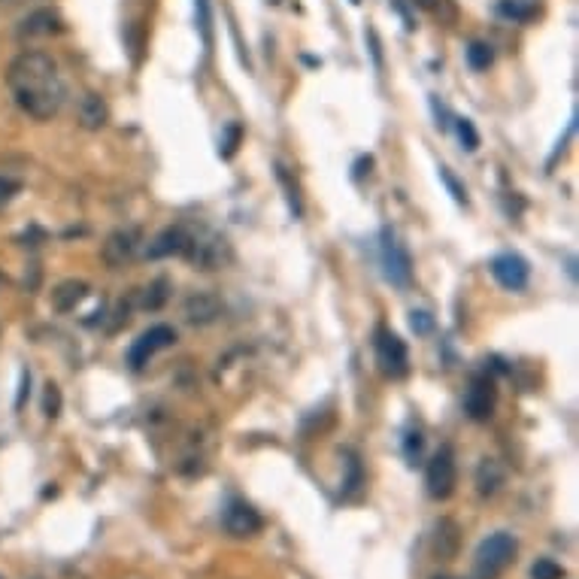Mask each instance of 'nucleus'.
Here are the masks:
<instances>
[{"instance_id": "9d476101", "label": "nucleus", "mask_w": 579, "mask_h": 579, "mask_svg": "<svg viewBox=\"0 0 579 579\" xmlns=\"http://www.w3.org/2000/svg\"><path fill=\"white\" fill-rule=\"evenodd\" d=\"M492 276L504 285V289L522 291L527 280H531V267H527V261L522 258V255L507 252V255H497V258L492 261Z\"/></svg>"}, {"instance_id": "c756f323", "label": "nucleus", "mask_w": 579, "mask_h": 579, "mask_svg": "<svg viewBox=\"0 0 579 579\" xmlns=\"http://www.w3.org/2000/svg\"><path fill=\"white\" fill-rule=\"evenodd\" d=\"M437 579H452V576H437Z\"/></svg>"}, {"instance_id": "0eeeda50", "label": "nucleus", "mask_w": 579, "mask_h": 579, "mask_svg": "<svg viewBox=\"0 0 579 579\" xmlns=\"http://www.w3.org/2000/svg\"><path fill=\"white\" fill-rule=\"evenodd\" d=\"M377 358H379V364H383V370L388 373V377H394V379L407 377L409 352H407V343L401 340L398 334L385 331V328L377 334Z\"/></svg>"}, {"instance_id": "7ed1b4c3", "label": "nucleus", "mask_w": 579, "mask_h": 579, "mask_svg": "<svg viewBox=\"0 0 579 579\" xmlns=\"http://www.w3.org/2000/svg\"><path fill=\"white\" fill-rule=\"evenodd\" d=\"M143 249V231L140 228H119L113 231L100 246V258L109 270H122L128 264H134V258Z\"/></svg>"}, {"instance_id": "aec40b11", "label": "nucleus", "mask_w": 579, "mask_h": 579, "mask_svg": "<svg viewBox=\"0 0 579 579\" xmlns=\"http://www.w3.org/2000/svg\"><path fill=\"white\" fill-rule=\"evenodd\" d=\"M492 61H495V52H492V46L488 43H471L467 46V64H471L473 70H488L492 67Z\"/></svg>"}, {"instance_id": "6ab92c4d", "label": "nucleus", "mask_w": 579, "mask_h": 579, "mask_svg": "<svg viewBox=\"0 0 579 579\" xmlns=\"http://www.w3.org/2000/svg\"><path fill=\"white\" fill-rule=\"evenodd\" d=\"M167 297H171V282H167V280H155V282L149 285V289H143L140 306H143V310H161Z\"/></svg>"}, {"instance_id": "9b49d317", "label": "nucleus", "mask_w": 579, "mask_h": 579, "mask_svg": "<svg viewBox=\"0 0 579 579\" xmlns=\"http://www.w3.org/2000/svg\"><path fill=\"white\" fill-rule=\"evenodd\" d=\"M182 313H186V319L192 321V325H212L218 316L225 313V304L218 300V295H212V291H194V295L186 297V306H182Z\"/></svg>"}, {"instance_id": "393cba45", "label": "nucleus", "mask_w": 579, "mask_h": 579, "mask_svg": "<svg viewBox=\"0 0 579 579\" xmlns=\"http://www.w3.org/2000/svg\"><path fill=\"white\" fill-rule=\"evenodd\" d=\"M276 179H280V182H282V188H285V192H289L285 197H289V203H291V210H295V216H300V212H304V207H300L297 186H291V179H289V173H285V167H282V164L276 167Z\"/></svg>"}, {"instance_id": "dca6fc26", "label": "nucleus", "mask_w": 579, "mask_h": 579, "mask_svg": "<svg viewBox=\"0 0 579 579\" xmlns=\"http://www.w3.org/2000/svg\"><path fill=\"white\" fill-rule=\"evenodd\" d=\"M458 546H461L458 525L452 522V519H440V525L434 531V555H437V559H443V561H449V559H456Z\"/></svg>"}, {"instance_id": "f03ea898", "label": "nucleus", "mask_w": 579, "mask_h": 579, "mask_svg": "<svg viewBox=\"0 0 579 579\" xmlns=\"http://www.w3.org/2000/svg\"><path fill=\"white\" fill-rule=\"evenodd\" d=\"M516 540L510 534L497 531L492 537H486L476 549V559H473V576L476 579H497L504 570L510 567L512 559H516Z\"/></svg>"}, {"instance_id": "a878e982", "label": "nucleus", "mask_w": 579, "mask_h": 579, "mask_svg": "<svg viewBox=\"0 0 579 579\" xmlns=\"http://www.w3.org/2000/svg\"><path fill=\"white\" fill-rule=\"evenodd\" d=\"M501 12H504V16H510V19H531L534 6H522V4H516V0H504Z\"/></svg>"}, {"instance_id": "c85d7f7f", "label": "nucleus", "mask_w": 579, "mask_h": 579, "mask_svg": "<svg viewBox=\"0 0 579 579\" xmlns=\"http://www.w3.org/2000/svg\"><path fill=\"white\" fill-rule=\"evenodd\" d=\"M409 321H413V328L419 334H428L431 331V316H428V313H413V319H409Z\"/></svg>"}, {"instance_id": "f8f14e48", "label": "nucleus", "mask_w": 579, "mask_h": 579, "mask_svg": "<svg viewBox=\"0 0 579 579\" xmlns=\"http://www.w3.org/2000/svg\"><path fill=\"white\" fill-rule=\"evenodd\" d=\"M225 531L231 537H252L261 531V516L255 507H249L246 501H231L225 510Z\"/></svg>"}, {"instance_id": "20e7f679", "label": "nucleus", "mask_w": 579, "mask_h": 579, "mask_svg": "<svg viewBox=\"0 0 579 579\" xmlns=\"http://www.w3.org/2000/svg\"><path fill=\"white\" fill-rule=\"evenodd\" d=\"M186 258H192L201 270H218L225 261L231 258L228 240L218 237V234H188V246H186Z\"/></svg>"}, {"instance_id": "4be33fe9", "label": "nucleus", "mask_w": 579, "mask_h": 579, "mask_svg": "<svg viewBox=\"0 0 579 579\" xmlns=\"http://www.w3.org/2000/svg\"><path fill=\"white\" fill-rule=\"evenodd\" d=\"M531 576L534 579H564V567L561 564H555L552 559H540L537 564H534Z\"/></svg>"}, {"instance_id": "2eb2a0df", "label": "nucleus", "mask_w": 579, "mask_h": 579, "mask_svg": "<svg viewBox=\"0 0 579 579\" xmlns=\"http://www.w3.org/2000/svg\"><path fill=\"white\" fill-rule=\"evenodd\" d=\"M85 297H88V282H83V280H64L61 285H55L52 306H55L58 313H73Z\"/></svg>"}, {"instance_id": "412c9836", "label": "nucleus", "mask_w": 579, "mask_h": 579, "mask_svg": "<svg viewBox=\"0 0 579 579\" xmlns=\"http://www.w3.org/2000/svg\"><path fill=\"white\" fill-rule=\"evenodd\" d=\"M424 12H431L434 19L440 21H456L458 19V10H456V0H416Z\"/></svg>"}, {"instance_id": "a211bd4d", "label": "nucleus", "mask_w": 579, "mask_h": 579, "mask_svg": "<svg viewBox=\"0 0 579 579\" xmlns=\"http://www.w3.org/2000/svg\"><path fill=\"white\" fill-rule=\"evenodd\" d=\"M504 467H501V461L497 458H482V464H480V471H476V488H480V495H495L497 488L504 486Z\"/></svg>"}, {"instance_id": "ddd939ff", "label": "nucleus", "mask_w": 579, "mask_h": 579, "mask_svg": "<svg viewBox=\"0 0 579 579\" xmlns=\"http://www.w3.org/2000/svg\"><path fill=\"white\" fill-rule=\"evenodd\" d=\"M76 119L83 124L85 131H100L109 119V109H107V100L100 98L98 91H88L79 98V109H76Z\"/></svg>"}, {"instance_id": "bb28decb", "label": "nucleus", "mask_w": 579, "mask_h": 579, "mask_svg": "<svg viewBox=\"0 0 579 579\" xmlns=\"http://www.w3.org/2000/svg\"><path fill=\"white\" fill-rule=\"evenodd\" d=\"M237 143H240V124H231V128H228V140H225L222 155H225V158H231L234 152H237Z\"/></svg>"}, {"instance_id": "4468645a", "label": "nucleus", "mask_w": 579, "mask_h": 579, "mask_svg": "<svg viewBox=\"0 0 579 579\" xmlns=\"http://www.w3.org/2000/svg\"><path fill=\"white\" fill-rule=\"evenodd\" d=\"M188 246V231L173 225V228H164L152 240L149 246V258H171V255H182Z\"/></svg>"}, {"instance_id": "cd10ccee", "label": "nucleus", "mask_w": 579, "mask_h": 579, "mask_svg": "<svg viewBox=\"0 0 579 579\" xmlns=\"http://www.w3.org/2000/svg\"><path fill=\"white\" fill-rule=\"evenodd\" d=\"M440 176H443V179H446V186L452 188V194H456V201L464 203V201H467V194H464V188H461L458 182H456V176H452L449 171H446V167H440Z\"/></svg>"}, {"instance_id": "1a4fd4ad", "label": "nucleus", "mask_w": 579, "mask_h": 579, "mask_svg": "<svg viewBox=\"0 0 579 579\" xmlns=\"http://www.w3.org/2000/svg\"><path fill=\"white\" fill-rule=\"evenodd\" d=\"M495 404H497V388L492 383V377H473L471 388L464 394V413L471 416L473 422H486L492 419L495 413Z\"/></svg>"}, {"instance_id": "f3484780", "label": "nucleus", "mask_w": 579, "mask_h": 579, "mask_svg": "<svg viewBox=\"0 0 579 579\" xmlns=\"http://www.w3.org/2000/svg\"><path fill=\"white\" fill-rule=\"evenodd\" d=\"M55 31H61V19H58V12H52V10L31 12V16L21 21V28H19L21 36H49Z\"/></svg>"}, {"instance_id": "b1692460", "label": "nucleus", "mask_w": 579, "mask_h": 579, "mask_svg": "<svg viewBox=\"0 0 579 579\" xmlns=\"http://www.w3.org/2000/svg\"><path fill=\"white\" fill-rule=\"evenodd\" d=\"M458 137H461V143H464L467 152L480 149V134H476V128H473L471 119H458Z\"/></svg>"}, {"instance_id": "39448f33", "label": "nucleus", "mask_w": 579, "mask_h": 579, "mask_svg": "<svg viewBox=\"0 0 579 579\" xmlns=\"http://www.w3.org/2000/svg\"><path fill=\"white\" fill-rule=\"evenodd\" d=\"M456 482H458V467H456V458H452V449H440L428 461V471H424L428 495L437 497V501H446V497L456 492Z\"/></svg>"}, {"instance_id": "5701e85b", "label": "nucleus", "mask_w": 579, "mask_h": 579, "mask_svg": "<svg viewBox=\"0 0 579 579\" xmlns=\"http://www.w3.org/2000/svg\"><path fill=\"white\" fill-rule=\"evenodd\" d=\"M43 413L49 416V419H55L58 413H61V388L55 383L46 385V398H43Z\"/></svg>"}, {"instance_id": "6e6552de", "label": "nucleus", "mask_w": 579, "mask_h": 579, "mask_svg": "<svg viewBox=\"0 0 579 579\" xmlns=\"http://www.w3.org/2000/svg\"><path fill=\"white\" fill-rule=\"evenodd\" d=\"M176 343V331L171 325H155L149 328V331H143L140 337L134 340V346L128 352V364L134 370H140L143 364H149V358L155 355L158 349H167Z\"/></svg>"}, {"instance_id": "7c9ffc66", "label": "nucleus", "mask_w": 579, "mask_h": 579, "mask_svg": "<svg viewBox=\"0 0 579 579\" xmlns=\"http://www.w3.org/2000/svg\"><path fill=\"white\" fill-rule=\"evenodd\" d=\"M0 4H10V0H0Z\"/></svg>"}, {"instance_id": "423d86ee", "label": "nucleus", "mask_w": 579, "mask_h": 579, "mask_svg": "<svg viewBox=\"0 0 579 579\" xmlns=\"http://www.w3.org/2000/svg\"><path fill=\"white\" fill-rule=\"evenodd\" d=\"M379 255H383V274L388 282L394 285H407L409 276H413V261H409V252L404 249L398 237L392 231H383V243H379Z\"/></svg>"}, {"instance_id": "2f4dec72", "label": "nucleus", "mask_w": 579, "mask_h": 579, "mask_svg": "<svg viewBox=\"0 0 579 579\" xmlns=\"http://www.w3.org/2000/svg\"><path fill=\"white\" fill-rule=\"evenodd\" d=\"M274 4H276V0H274Z\"/></svg>"}, {"instance_id": "f257e3e1", "label": "nucleus", "mask_w": 579, "mask_h": 579, "mask_svg": "<svg viewBox=\"0 0 579 579\" xmlns=\"http://www.w3.org/2000/svg\"><path fill=\"white\" fill-rule=\"evenodd\" d=\"M6 85H10L21 113H28L36 122H49L61 113L64 100H67V85H64L55 58L34 52V49L12 58L10 70H6Z\"/></svg>"}]
</instances>
